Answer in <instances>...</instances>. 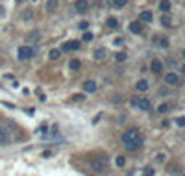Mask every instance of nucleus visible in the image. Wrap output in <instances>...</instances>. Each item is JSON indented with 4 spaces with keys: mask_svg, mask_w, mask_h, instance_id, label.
I'll return each mask as SVG.
<instances>
[{
    "mask_svg": "<svg viewBox=\"0 0 185 176\" xmlns=\"http://www.w3.org/2000/svg\"><path fill=\"white\" fill-rule=\"evenodd\" d=\"M135 87H137V91H148V82L146 80H139L135 83Z\"/></svg>",
    "mask_w": 185,
    "mask_h": 176,
    "instance_id": "ddd939ff",
    "label": "nucleus"
},
{
    "mask_svg": "<svg viewBox=\"0 0 185 176\" xmlns=\"http://www.w3.org/2000/svg\"><path fill=\"white\" fill-rule=\"evenodd\" d=\"M17 2H24V0H17Z\"/></svg>",
    "mask_w": 185,
    "mask_h": 176,
    "instance_id": "e433bc0d",
    "label": "nucleus"
},
{
    "mask_svg": "<svg viewBox=\"0 0 185 176\" xmlns=\"http://www.w3.org/2000/svg\"><path fill=\"white\" fill-rule=\"evenodd\" d=\"M83 41H85V43H91V41H93V34H91V32H85V34H83Z\"/></svg>",
    "mask_w": 185,
    "mask_h": 176,
    "instance_id": "5701e85b",
    "label": "nucleus"
},
{
    "mask_svg": "<svg viewBox=\"0 0 185 176\" xmlns=\"http://www.w3.org/2000/svg\"><path fill=\"white\" fill-rule=\"evenodd\" d=\"M30 58H33V48H30V46L22 45L21 48H19V59L26 61V59H30Z\"/></svg>",
    "mask_w": 185,
    "mask_h": 176,
    "instance_id": "f03ea898",
    "label": "nucleus"
},
{
    "mask_svg": "<svg viewBox=\"0 0 185 176\" xmlns=\"http://www.w3.org/2000/svg\"><path fill=\"white\" fill-rule=\"evenodd\" d=\"M69 67H70L72 71H78V69L82 67V63H80V59H72V61L69 63Z\"/></svg>",
    "mask_w": 185,
    "mask_h": 176,
    "instance_id": "a211bd4d",
    "label": "nucleus"
},
{
    "mask_svg": "<svg viewBox=\"0 0 185 176\" xmlns=\"http://www.w3.org/2000/svg\"><path fill=\"white\" fill-rule=\"evenodd\" d=\"M152 19H154L152 11H143V13H141V20H144V22H150Z\"/></svg>",
    "mask_w": 185,
    "mask_h": 176,
    "instance_id": "2eb2a0df",
    "label": "nucleus"
},
{
    "mask_svg": "<svg viewBox=\"0 0 185 176\" xmlns=\"http://www.w3.org/2000/svg\"><path fill=\"white\" fill-rule=\"evenodd\" d=\"M58 4H59V0H48L46 2V11H56Z\"/></svg>",
    "mask_w": 185,
    "mask_h": 176,
    "instance_id": "4468645a",
    "label": "nucleus"
},
{
    "mask_svg": "<svg viewBox=\"0 0 185 176\" xmlns=\"http://www.w3.org/2000/svg\"><path fill=\"white\" fill-rule=\"evenodd\" d=\"M105 24H107V28H111V30H113V28H117V26H119V20L115 19V17H109Z\"/></svg>",
    "mask_w": 185,
    "mask_h": 176,
    "instance_id": "dca6fc26",
    "label": "nucleus"
},
{
    "mask_svg": "<svg viewBox=\"0 0 185 176\" xmlns=\"http://www.w3.org/2000/svg\"><path fill=\"white\" fill-rule=\"evenodd\" d=\"M87 28H89V22L82 20V22H80V30H87Z\"/></svg>",
    "mask_w": 185,
    "mask_h": 176,
    "instance_id": "c85d7f7f",
    "label": "nucleus"
},
{
    "mask_svg": "<svg viewBox=\"0 0 185 176\" xmlns=\"http://www.w3.org/2000/svg\"><path fill=\"white\" fill-rule=\"evenodd\" d=\"M113 4H115L117 8H124V6L128 4V0H113Z\"/></svg>",
    "mask_w": 185,
    "mask_h": 176,
    "instance_id": "4be33fe9",
    "label": "nucleus"
},
{
    "mask_svg": "<svg viewBox=\"0 0 185 176\" xmlns=\"http://www.w3.org/2000/svg\"><path fill=\"white\" fill-rule=\"evenodd\" d=\"M46 130H48V126H46V124H43L41 128H39V132H41V134H46Z\"/></svg>",
    "mask_w": 185,
    "mask_h": 176,
    "instance_id": "c756f323",
    "label": "nucleus"
},
{
    "mask_svg": "<svg viewBox=\"0 0 185 176\" xmlns=\"http://www.w3.org/2000/svg\"><path fill=\"white\" fill-rule=\"evenodd\" d=\"M87 8H89L87 0H76V2H74V9H76L78 13H85V11H87Z\"/></svg>",
    "mask_w": 185,
    "mask_h": 176,
    "instance_id": "20e7f679",
    "label": "nucleus"
},
{
    "mask_svg": "<svg viewBox=\"0 0 185 176\" xmlns=\"http://www.w3.org/2000/svg\"><path fill=\"white\" fill-rule=\"evenodd\" d=\"M115 163H117V167H124L126 157H124V156H117V157H115Z\"/></svg>",
    "mask_w": 185,
    "mask_h": 176,
    "instance_id": "6ab92c4d",
    "label": "nucleus"
},
{
    "mask_svg": "<svg viewBox=\"0 0 185 176\" xmlns=\"http://www.w3.org/2000/svg\"><path fill=\"white\" fill-rule=\"evenodd\" d=\"M161 24H163V26H170V24H172V19H170L168 15H163V17H161Z\"/></svg>",
    "mask_w": 185,
    "mask_h": 176,
    "instance_id": "aec40b11",
    "label": "nucleus"
},
{
    "mask_svg": "<svg viewBox=\"0 0 185 176\" xmlns=\"http://www.w3.org/2000/svg\"><path fill=\"white\" fill-rule=\"evenodd\" d=\"M115 58H117V61H124V59H126V54H124V52H119Z\"/></svg>",
    "mask_w": 185,
    "mask_h": 176,
    "instance_id": "cd10ccee",
    "label": "nucleus"
},
{
    "mask_svg": "<svg viewBox=\"0 0 185 176\" xmlns=\"http://www.w3.org/2000/svg\"><path fill=\"white\" fill-rule=\"evenodd\" d=\"M37 37H39V34H37V32H33V34H30V37H28V39H37Z\"/></svg>",
    "mask_w": 185,
    "mask_h": 176,
    "instance_id": "7c9ffc66",
    "label": "nucleus"
},
{
    "mask_svg": "<svg viewBox=\"0 0 185 176\" xmlns=\"http://www.w3.org/2000/svg\"><path fill=\"white\" fill-rule=\"evenodd\" d=\"M182 72H183V76H185V65H183V67H182Z\"/></svg>",
    "mask_w": 185,
    "mask_h": 176,
    "instance_id": "f704fd0d",
    "label": "nucleus"
},
{
    "mask_svg": "<svg viewBox=\"0 0 185 176\" xmlns=\"http://www.w3.org/2000/svg\"><path fill=\"white\" fill-rule=\"evenodd\" d=\"M165 82L170 83V85H178V83H180V80H178V76H176L174 72H167V74H165Z\"/></svg>",
    "mask_w": 185,
    "mask_h": 176,
    "instance_id": "0eeeda50",
    "label": "nucleus"
},
{
    "mask_svg": "<svg viewBox=\"0 0 185 176\" xmlns=\"http://www.w3.org/2000/svg\"><path fill=\"white\" fill-rule=\"evenodd\" d=\"M59 54H61V52H59V50H56V48H54V50H50V58H52V59H58V58H59Z\"/></svg>",
    "mask_w": 185,
    "mask_h": 176,
    "instance_id": "b1692460",
    "label": "nucleus"
},
{
    "mask_svg": "<svg viewBox=\"0 0 185 176\" xmlns=\"http://www.w3.org/2000/svg\"><path fill=\"white\" fill-rule=\"evenodd\" d=\"M105 56H107V52H105V48H98V50L95 52V59H96V61H102V59L105 58Z\"/></svg>",
    "mask_w": 185,
    "mask_h": 176,
    "instance_id": "9b49d317",
    "label": "nucleus"
},
{
    "mask_svg": "<svg viewBox=\"0 0 185 176\" xmlns=\"http://www.w3.org/2000/svg\"><path fill=\"white\" fill-rule=\"evenodd\" d=\"M113 43H115V45H117V46H119V45H122V39H121V37H117V39L113 41Z\"/></svg>",
    "mask_w": 185,
    "mask_h": 176,
    "instance_id": "72a5a7b5",
    "label": "nucleus"
},
{
    "mask_svg": "<svg viewBox=\"0 0 185 176\" xmlns=\"http://www.w3.org/2000/svg\"><path fill=\"white\" fill-rule=\"evenodd\" d=\"M176 124L178 126H185V117H178L176 119Z\"/></svg>",
    "mask_w": 185,
    "mask_h": 176,
    "instance_id": "bb28decb",
    "label": "nucleus"
},
{
    "mask_svg": "<svg viewBox=\"0 0 185 176\" xmlns=\"http://www.w3.org/2000/svg\"><path fill=\"white\" fill-rule=\"evenodd\" d=\"M83 91H85V93H95V91H96V83H95L93 80L83 82Z\"/></svg>",
    "mask_w": 185,
    "mask_h": 176,
    "instance_id": "423d86ee",
    "label": "nucleus"
},
{
    "mask_svg": "<svg viewBox=\"0 0 185 176\" xmlns=\"http://www.w3.org/2000/svg\"><path fill=\"white\" fill-rule=\"evenodd\" d=\"M80 48V41H69V43H65L61 46L63 52H69V50H78Z\"/></svg>",
    "mask_w": 185,
    "mask_h": 176,
    "instance_id": "39448f33",
    "label": "nucleus"
},
{
    "mask_svg": "<svg viewBox=\"0 0 185 176\" xmlns=\"http://www.w3.org/2000/svg\"><path fill=\"white\" fill-rule=\"evenodd\" d=\"M122 143H124V147H126V150L135 152V150H141L143 148L144 139L137 128H130V130H126L122 134Z\"/></svg>",
    "mask_w": 185,
    "mask_h": 176,
    "instance_id": "f257e3e1",
    "label": "nucleus"
},
{
    "mask_svg": "<svg viewBox=\"0 0 185 176\" xmlns=\"http://www.w3.org/2000/svg\"><path fill=\"white\" fill-rule=\"evenodd\" d=\"M161 69H163V63H161L159 59H154V61H152V71H154V72H161Z\"/></svg>",
    "mask_w": 185,
    "mask_h": 176,
    "instance_id": "f8f14e48",
    "label": "nucleus"
},
{
    "mask_svg": "<svg viewBox=\"0 0 185 176\" xmlns=\"http://www.w3.org/2000/svg\"><path fill=\"white\" fill-rule=\"evenodd\" d=\"M93 169H95L96 173H102L104 169H105V157H98V159H95V161H93Z\"/></svg>",
    "mask_w": 185,
    "mask_h": 176,
    "instance_id": "7ed1b4c3",
    "label": "nucleus"
},
{
    "mask_svg": "<svg viewBox=\"0 0 185 176\" xmlns=\"http://www.w3.org/2000/svg\"><path fill=\"white\" fill-rule=\"evenodd\" d=\"M183 58H185V50H183Z\"/></svg>",
    "mask_w": 185,
    "mask_h": 176,
    "instance_id": "4c0bfd02",
    "label": "nucleus"
},
{
    "mask_svg": "<svg viewBox=\"0 0 185 176\" xmlns=\"http://www.w3.org/2000/svg\"><path fill=\"white\" fill-rule=\"evenodd\" d=\"M143 174L144 176H154V169H152V167H146L143 171Z\"/></svg>",
    "mask_w": 185,
    "mask_h": 176,
    "instance_id": "a878e982",
    "label": "nucleus"
},
{
    "mask_svg": "<svg viewBox=\"0 0 185 176\" xmlns=\"http://www.w3.org/2000/svg\"><path fill=\"white\" fill-rule=\"evenodd\" d=\"M159 9L161 11H170V2L168 0H161L159 2Z\"/></svg>",
    "mask_w": 185,
    "mask_h": 176,
    "instance_id": "f3484780",
    "label": "nucleus"
},
{
    "mask_svg": "<svg viewBox=\"0 0 185 176\" xmlns=\"http://www.w3.org/2000/svg\"><path fill=\"white\" fill-rule=\"evenodd\" d=\"M161 46L167 48V46H168V39H161Z\"/></svg>",
    "mask_w": 185,
    "mask_h": 176,
    "instance_id": "2f4dec72",
    "label": "nucleus"
},
{
    "mask_svg": "<svg viewBox=\"0 0 185 176\" xmlns=\"http://www.w3.org/2000/svg\"><path fill=\"white\" fill-rule=\"evenodd\" d=\"M137 102H139V98H137V97L131 98V106H137Z\"/></svg>",
    "mask_w": 185,
    "mask_h": 176,
    "instance_id": "473e14b6",
    "label": "nucleus"
},
{
    "mask_svg": "<svg viewBox=\"0 0 185 176\" xmlns=\"http://www.w3.org/2000/svg\"><path fill=\"white\" fill-rule=\"evenodd\" d=\"M137 108H141L143 111H148V109H150V100H146V98H139Z\"/></svg>",
    "mask_w": 185,
    "mask_h": 176,
    "instance_id": "9d476101",
    "label": "nucleus"
},
{
    "mask_svg": "<svg viewBox=\"0 0 185 176\" xmlns=\"http://www.w3.org/2000/svg\"><path fill=\"white\" fill-rule=\"evenodd\" d=\"M157 111H159V113H167V111H168V104H161V106L157 108Z\"/></svg>",
    "mask_w": 185,
    "mask_h": 176,
    "instance_id": "393cba45",
    "label": "nucleus"
},
{
    "mask_svg": "<svg viewBox=\"0 0 185 176\" xmlns=\"http://www.w3.org/2000/svg\"><path fill=\"white\" fill-rule=\"evenodd\" d=\"M130 32H131V34H141V32H143V24H141L139 20L131 22V24H130Z\"/></svg>",
    "mask_w": 185,
    "mask_h": 176,
    "instance_id": "6e6552de",
    "label": "nucleus"
},
{
    "mask_svg": "<svg viewBox=\"0 0 185 176\" xmlns=\"http://www.w3.org/2000/svg\"><path fill=\"white\" fill-rule=\"evenodd\" d=\"M8 143H9V134H8V130L0 128V145H8Z\"/></svg>",
    "mask_w": 185,
    "mask_h": 176,
    "instance_id": "1a4fd4ad",
    "label": "nucleus"
},
{
    "mask_svg": "<svg viewBox=\"0 0 185 176\" xmlns=\"http://www.w3.org/2000/svg\"><path fill=\"white\" fill-rule=\"evenodd\" d=\"M2 13H4V8H2V6H0V15H2Z\"/></svg>",
    "mask_w": 185,
    "mask_h": 176,
    "instance_id": "c9c22d12",
    "label": "nucleus"
},
{
    "mask_svg": "<svg viewBox=\"0 0 185 176\" xmlns=\"http://www.w3.org/2000/svg\"><path fill=\"white\" fill-rule=\"evenodd\" d=\"M33 17V13H32V9H26L24 13H22V19L24 20H28V19H32Z\"/></svg>",
    "mask_w": 185,
    "mask_h": 176,
    "instance_id": "412c9836",
    "label": "nucleus"
}]
</instances>
